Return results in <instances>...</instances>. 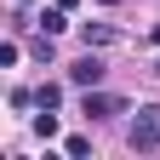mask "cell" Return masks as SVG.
<instances>
[{
    "label": "cell",
    "instance_id": "6da1fadb",
    "mask_svg": "<svg viewBox=\"0 0 160 160\" xmlns=\"http://www.w3.org/2000/svg\"><path fill=\"white\" fill-rule=\"evenodd\" d=\"M126 143H132L137 154H149V149L160 143V103H143V109H137V120H132V137H126Z\"/></svg>",
    "mask_w": 160,
    "mask_h": 160
},
{
    "label": "cell",
    "instance_id": "7a4b0ae2",
    "mask_svg": "<svg viewBox=\"0 0 160 160\" xmlns=\"http://www.w3.org/2000/svg\"><path fill=\"white\" fill-rule=\"evenodd\" d=\"M69 80H74V86H86V92H92L97 80H103V63H97V52H86V57H80V63L69 69Z\"/></svg>",
    "mask_w": 160,
    "mask_h": 160
},
{
    "label": "cell",
    "instance_id": "3957f363",
    "mask_svg": "<svg viewBox=\"0 0 160 160\" xmlns=\"http://www.w3.org/2000/svg\"><path fill=\"white\" fill-rule=\"evenodd\" d=\"M86 114H92V120H97V114H126V103H120V97H109V92H97V86H92V92H86Z\"/></svg>",
    "mask_w": 160,
    "mask_h": 160
},
{
    "label": "cell",
    "instance_id": "277c9868",
    "mask_svg": "<svg viewBox=\"0 0 160 160\" xmlns=\"http://www.w3.org/2000/svg\"><path fill=\"white\" fill-rule=\"evenodd\" d=\"M40 29H46V34H63V29H69V17H63V6H52V12H40Z\"/></svg>",
    "mask_w": 160,
    "mask_h": 160
},
{
    "label": "cell",
    "instance_id": "5b68a950",
    "mask_svg": "<svg viewBox=\"0 0 160 160\" xmlns=\"http://www.w3.org/2000/svg\"><path fill=\"white\" fill-rule=\"evenodd\" d=\"M109 40H114L109 23H86V46H109Z\"/></svg>",
    "mask_w": 160,
    "mask_h": 160
},
{
    "label": "cell",
    "instance_id": "8992f818",
    "mask_svg": "<svg viewBox=\"0 0 160 160\" xmlns=\"http://www.w3.org/2000/svg\"><path fill=\"white\" fill-rule=\"evenodd\" d=\"M34 103H40V109H57V103H63V86H40Z\"/></svg>",
    "mask_w": 160,
    "mask_h": 160
},
{
    "label": "cell",
    "instance_id": "52a82bcc",
    "mask_svg": "<svg viewBox=\"0 0 160 160\" xmlns=\"http://www.w3.org/2000/svg\"><path fill=\"white\" fill-rule=\"evenodd\" d=\"M63 154H69V160H86V154H92V143H86V137H69Z\"/></svg>",
    "mask_w": 160,
    "mask_h": 160
},
{
    "label": "cell",
    "instance_id": "ba28073f",
    "mask_svg": "<svg viewBox=\"0 0 160 160\" xmlns=\"http://www.w3.org/2000/svg\"><path fill=\"white\" fill-rule=\"evenodd\" d=\"M57 6H63V12H74V6H80V0H57Z\"/></svg>",
    "mask_w": 160,
    "mask_h": 160
},
{
    "label": "cell",
    "instance_id": "9c48e42d",
    "mask_svg": "<svg viewBox=\"0 0 160 160\" xmlns=\"http://www.w3.org/2000/svg\"><path fill=\"white\" fill-rule=\"evenodd\" d=\"M149 40H154V46H160V23H154V34H149Z\"/></svg>",
    "mask_w": 160,
    "mask_h": 160
},
{
    "label": "cell",
    "instance_id": "30bf717a",
    "mask_svg": "<svg viewBox=\"0 0 160 160\" xmlns=\"http://www.w3.org/2000/svg\"><path fill=\"white\" fill-rule=\"evenodd\" d=\"M154 74H160V63H154Z\"/></svg>",
    "mask_w": 160,
    "mask_h": 160
},
{
    "label": "cell",
    "instance_id": "8fae6325",
    "mask_svg": "<svg viewBox=\"0 0 160 160\" xmlns=\"http://www.w3.org/2000/svg\"><path fill=\"white\" fill-rule=\"evenodd\" d=\"M23 6H29V0H23Z\"/></svg>",
    "mask_w": 160,
    "mask_h": 160
}]
</instances>
